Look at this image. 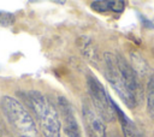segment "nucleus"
Here are the masks:
<instances>
[{
    "label": "nucleus",
    "mask_w": 154,
    "mask_h": 137,
    "mask_svg": "<svg viewBox=\"0 0 154 137\" xmlns=\"http://www.w3.org/2000/svg\"><path fill=\"white\" fill-rule=\"evenodd\" d=\"M147 112L149 117L154 119V73L147 83Z\"/></svg>",
    "instance_id": "nucleus-11"
},
{
    "label": "nucleus",
    "mask_w": 154,
    "mask_h": 137,
    "mask_svg": "<svg viewBox=\"0 0 154 137\" xmlns=\"http://www.w3.org/2000/svg\"><path fill=\"white\" fill-rule=\"evenodd\" d=\"M58 105H59V111L63 117V129L66 135V137H82L81 136V129L77 123V119L75 117L73 109L70 105V102L60 96L58 99Z\"/></svg>",
    "instance_id": "nucleus-5"
},
{
    "label": "nucleus",
    "mask_w": 154,
    "mask_h": 137,
    "mask_svg": "<svg viewBox=\"0 0 154 137\" xmlns=\"http://www.w3.org/2000/svg\"><path fill=\"white\" fill-rule=\"evenodd\" d=\"M0 137H2V132H1V129H0Z\"/></svg>",
    "instance_id": "nucleus-14"
},
{
    "label": "nucleus",
    "mask_w": 154,
    "mask_h": 137,
    "mask_svg": "<svg viewBox=\"0 0 154 137\" xmlns=\"http://www.w3.org/2000/svg\"><path fill=\"white\" fill-rule=\"evenodd\" d=\"M91 8L96 12H113L122 13L125 8L124 1H94L91 2Z\"/></svg>",
    "instance_id": "nucleus-10"
},
{
    "label": "nucleus",
    "mask_w": 154,
    "mask_h": 137,
    "mask_svg": "<svg viewBox=\"0 0 154 137\" xmlns=\"http://www.w3.org/2000/svg\"><path fill=\"white\" fill-rule=\"evenodd\" d=\"M24 101L32 111L45 137H60L61 121L59 112L54 105L38 90H29L24 95Z\"/></svg>",
    "instance_id": "nucleus-1"
},
{
    "label": "nucleus",
    "mask_w": 154,
    "mask_h": 137,
    "mask_svg": "<svg viewBox=\"0 0 154 137\" xmlns=\"http://www.w3.org/2000/svg\"><path fill=\"white\" fill-rule=\"evenodd\" d=\"M82 114L91 137H106V126L103 119L97 114L94 107L84 102L82 106Z\"/></svg>",
    "instance_id": "nucleus-6"
},
{
    "label": "nucleus",
    "mask_w": 154,
    "mask_h": 137,
    "mask_svg": "<svg viewBox=\"0 0 154 137\" xmlns=\"http://www.w3.org/2000/svg\"><path fill=\"white\" fill-rule=\"evenodd\" d=\"M103 72L107 82L109 85L113 88V90L117 93L119 99L129 107L134 108L137 105V96L134 95L125 85L124 81L120 77L117 61H116V55L112 53H105L103 55Z\"/></svg>",
    "instance_id": "nucleus-3"
},
{
    "label": "nucleus",
    "mask_w": 154,
    "mask_h": 137,
    "mask_svg": "<svg viewBox=\"0 0 154 137\" xmlns=\"http://www.w3.org/2000/svg\"><path fill=\"white\" fill-rule=\"evenodd\" d=\"M113 107H114V112H116V118L118 119V121L120 124L124 137H142L136 124L119 108V106L113 102Z\"/></svg>",
    "instance_id": "nucleus-8"
},
{
    "label": "nucleus",
    "mask_w": 154,
    "mask_h": 137,
    "mask_svg": "<svg viewBox=\"0 0 154 137\" xmlns=\"http://www.w3.org/2000/svg\"><path fill=\"white\" fill-rule=\"evenodd\" d=\"M87 88L94 109L97 112V114L103 119V121H113L116 119L113 100L108 96L106 89L100 83V81L93 75H89L87 77Z\"/></svg>",
    "instance_id": "nucleus-4"
},
{
    "label": "nucleus",
    "mask_w": 154,
    "mask_h": 137,
    "mask_svg": "<svg viewBox=\"0 0 154 137\" xmlns=\"http://www.w3.org/2000/svg\"><path fill=\"white\" fill-rule=\"evenodd\" d=\"M0 107L17 137H40L34 118L19 100L10 95H2Z\"/></svg>",
    "instance_id": "nucleus-2"
},
{
    "label": "nucleus",
    "mask_w": 154,
    "mask_h": 137,
    "mask_svg": "<svg viewBox=\"0 0 154 137\" xmlns=\"http://www.w3.org/2000/svg\"><path fill=\"white\" fill-rule=\"evenodd\" d=\"M116 61H117V66H118L120 77L124 81L126 88L134 95L137 96V94L140 91V84H138L137 76H136V72H135L134 67L119 54H116Z\"/></svg>",
    "instance_id": "nucleus-7"
},
{
    "label": "nucleus",
    "mask_w": 154,
    "mask_h": 137,
    "mask_svg": "<svg viewBox=\"0 0 154 137\" xmlns=\"http://www.w3.org/2000/svg\"><path fill=\"white\" fill-rule=\"evenodd\" d=\"M77 46L81 49L82 54L93 64L97 62V48L94 41L89 36H81L77 40Z\"/></svg>",
    "instance_id": "nucleus-9"
},
{
    "label": "nucleus",
    "mask_w": 154,
    "mask_h": 137,
    "mask_svg": "<svg viewBox=\"0 0 154 137\" xmlns=\"http://www.w3.org/2000/svg\"><path fill=\"white\" fill-rule=\"evenodd\" d=\"M16 17L13 13L7 11H0V26H10L14 23Z\"/></svg>",
    "instance_id": "nucleus-13"
},
{
    "label": "nucleus",
    "mask_w": 154,
    "mask_h": 137,
    "mask_svg": "<svg viewBox=\"0 0 154 137\" xmlns=\"http://www.w3.org/2000/svg\"><path fill=\"white\" fill-rule=\"evenodd\" d=\"M131 58H132L134 70H135V72H138V73H146L147 70H148V66H147L146 61H144L137 53H132V54H131Z\"/></svg>",
    "instance_id": "nucleus-12"
}]
</instances>
